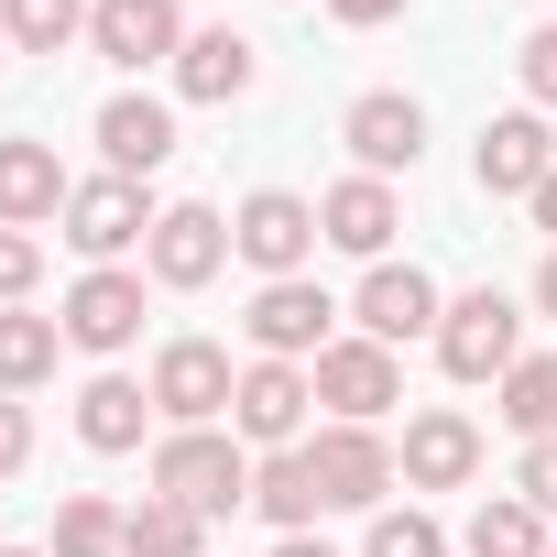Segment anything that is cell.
Returning <instances> with one entry per match:
<instances>
[{
    "label": "cell",
    "instance_id": "6da1fadb",
    "mask_svg": "<svg viewBox=\"0 0 557 557\" xmlns=\"http://www.w3.org/2000/svg\"><path fill=\"white\" fill-rule=\"evenodd\" d=\"M153 492H164V503H186L197 524H219V513H240V503H251V459H240L219 426H175V437L153 448Z\"/></svg>",
    "mask_w": 557,
    "mask_h": 557
},
{
    "label": "cell",
    "instance_id": "7a4b0ae2",
    "mask_svg": "<svg viewBox=\"0 0 557 557\" xmlns=\"http://www.w3.org/2000/svg\"><path fill=\"white\" fill-rule=\"evenodd\" d=\"M437 361H448V383H503V372L524 361V318H513V296H503V285L459 296V307L437 318Z\"/></svg>",
    "mask_w": 557,
    "mask_h": 557
},
{
    "label": "cell",
    "instance_id": "3957f363",
    "mask_svg": "<svg viewBox=\"0 0 557 557\" xmlns=\"http://www.w3.org/2000/svg\"><path fill=\"white\" fill-rule=\"evenodd\" d=\"M307 383H318L329 426H372V416H394V405H405V372H394V350H383V339H329Z\"/></svg>",
    "mask_w": 557,
    "mask_h": 557
},
{
    "label": "cell",
    "instance_id": "277c9868",
    "mask_svg": "<svg viewBox=\"0 0 557 557\" xmlns=\"http://www.w3.org/2000/svg\"><path fill=\"white\" fill-rule=\"evenodd\" d=\"M329 230H318V208L307 197H285V186H262V197H240V219H230V251L251 262V273H307V251H318Z\"/></svg>",
    "mask_w": 557,
    "mask_h": 557
},
{
    "label": "cell",
    "instance_id": "5b68a950",
    "mask_svg": "<svg viewBox=\"0 0 557 557\" xmlns=\"http://www.w3.org/2000/svg\"><path fill=\"white\" fill-rule=\"evenodd\" d=\"M307 470H318V503H329V513H372V503L394 492V448H383L372 426H318V437H307Z\"/></svg>",
    "mask_w": 557,
    "mask_h": 557
},
{
    "label": "cell",
    "instance_id": "8992f818",
    "mask_svg": "<svg viewBox=\"0 0 557 557\" xmlns=\"http://www.w3.org/2000/svg\"><path fill=\"white\" fill-rule=\"evenodd\" d=\"M230 394H240V372H230L219 339H164V361H153V416L208 426V416H230Z\"/></svg>",
    "mask_w": 557,
    "mask_h": 557
},
{
    "label": "cell",
    "instance_id": "52a82bcc",
    "mask_svg": "<svg viewBox=\"0 0 557 557\" xmlns=\"http://www.w3.org/2000/svg\"><path fill=\"white\" fill-rule=\"evenodd\" d=\"M251 350L262 361H307V350H329V329H339V307H329V285H307V273H285V285H262L251 296Z\"/></svg>",
    "mask_w": 557,
    "mask_h": 557
},
{
    "label": "cell",
    "instance_id": "ba28073f",
    "mask_svg": "<svg viewBox=\"0 0 557 557\" xmlns=\"http://www.w3.org/2000/svg\"><path fill=\"white\" fill-rule=\"evenodd\" d=\"M307 405H318V383H307L296 361H251L240 394H230V426H240L251 448H307Z\"/></svg>",
    "mask_w": 557,
    "mask_h": 557
},
{
    "label": "cell",
    "instance_id": "9c48e42d",
    "mask_svg": "<svg viewBox=\"0 0 557 557\" xmlns=\"http://www.w3.org/2000/svg\"><path fill=\"white\" fill-rule=\"evenodd\" d=\"M153 219H164V208H153L132 175H99V186H77V197H66V240H77L88 262H121L132 240H153Z\"/></svg>",
    "mask_w": 557,
    "mask_h": 557
},
{
    "label": "cell",
    "instance_id": "30bf717a",
    "mask_svg": "<svg viewBox=\"0 0 557 557\" xmlns=\"http://www.w3.org/2000/svg\"><path fill=\"white\" fill-rule=\"evenodd\" d=\"M88 45L110 66H175L186 55V23H175V0H88Z\"/></svg>",
    "mask_w": 557,
    "mask_h": 557
},
{
    "label": "cell",
    "instance_id": "8fae6325",
    "mask_svg": "<svg viewBox=\"0 0 557 557\" xmlns=\"http://www.w3.org/2000/svg\"><path fill=\"white\" fill-rule=\"evenodd\" d=\"M350 318H361V339L405 350V339H437V318H448V307H437V285H426L416 262H372V273H361V307H350Z\"/></svg>",
    "mask_w": 557,
    "mask_h": 557
},
{
    "label": "cell",
    "instance_id": "7c38bea8",
    "mask_svg": "<svg viewBox=\"0 0 557 557\" xmlns=\"http://www.w3.org/2000/svg\"><path fill=\"white\" fill-rule=\"evenodd\" d=\"M55 329H66L77 350H132V339H143V273H121V262L77 273V296H66Z\"/></svg>",
    "mask_w": 557,
    "mask_h": 557
},
{
    "label": "cell",
    "instance_id": "4fadbf2b",
    "mask_svg": "<svg viewBox=\"0 0 557 557\" xmlns=\"http://www.w3.org/2000/svg\"><path fill=\"white\" fill-rule=\"evenodd\" d=\"M470 175H481L492 197H535V186L557 175V143H546V121H535V110H513V121H481V153H470Z\"/></svg>",
    "mask_w": 557,
    "mask_h": 557
},
{
    "label": "cell",
    "instance_id": "5bb4252c",
    "mask_svg": "<svg viewBox=\"0 0 557 557\" xmlns=\"http://www.w3.org/2000/svg\"><path fill=\"white\" fill-rule=\"evenodd\" d=\"M143 251H153V285H208V273L230 262V219L219 208H164Z\"/></svg>",
    "mask_w": 557,
    "mask_h": 557
},
{
    "label": "cell",
    "instance_id": "9a60e30c",
    "mask_svg": "<svg viewBox=\"0 0 557 557\" xmlns=\"http://www.w3.org/2000/svg\"><path fill=\"white\" fill-rule=\"evenodd\" d=\"M350 153H361V175H394V164H416V153H426V110H416L405 88H372V99H350Z\"/></svg>",
    "mask_w": 557,
    "mask_h": 557
},
{
    "label": "cell",
    "instance_id": "2e32d148",
    "mask_svg": "<svg viewBox=\"0 0 557 557\" xmlns=\"http://www.w3.org/2000/svg\"><path fill=\"white\" fill-rule=\"evenodd\" d=\"M318 230H329L339 251L383 262V251H394V230H405V208H394V186H383V175H350V186H329V197H318Z\"/></svg>",
    "mask_w": 557,
    "mask_h": 557
},
{
    "label": "cell",
    "instance_id": "e0dca14e",
    "mask_svg": "<svg viewBox=\"0 0 557 557\" xmlns=\"http://www.w3.org/2000/svg\"><path fill=\"white\" fill-rule=\"evenodd\" d=\"M470 470H481V426L448 416V405H426V416L405 426V481H416V492H459Z\"/></svg>",
    "mask_w": 557,
    "mask_h": 557
},
{
    "label": "cell",
    "instance_id": "ac0fdd59",
    "mask_svg": "<svg viewBox=\"0 0 557 557\" xmlns=\"http://www.w3.org/2000/svg\"><path fill=\"white\" fill-rule=\"evenodd\" d=\"M99 153H110V175L143 186V175L175 153V110H164V99H110V110H99Z\"/></svg>",
    "mask_w": 557,
    "mask_h": 557
},
{
    "label": "cell",
    "instance_id": "d6986e66",
    "mask_svg": "<svg viewBox=\"0 0 557 557\" xmlns=\"http://www.w3.org/2000/svg\"><path fill=\"white\" fill-rule=\"evenodd\" d=\"M143 426H153V383H132V372H99V383L77 394V437H88L99 459L143 448Z\"/></svg>",
    "mask_w": 557,
    "mask_h": 557
},
{
    "label": "cell",
    "instance_id": "ffe728a7",
    "mask_svg": "<svg viewBox=\"0 0 557 557\" xmlns=\"http://www.w3.org/2000/svg\"><path fill=\"white\" fill-rule=\"evenodd\" d=\"M66 175L45 143H0V230H34V219H66Z\"/></svg>",
    "mask_w": 557,
    "mask_h": 557
},
{
    "label": "cell",
    "instance_id": "44dd1931",
    "mask_svg": "<svg viewBox=\"0 0 557 557\" xmlns=\"http://www.w3.org/2000/svg\"><path fill=\"white\" fill-rule=\"evenodd\" d=\"M175 88L186 99H251V45L230 34V23H208V34H186V55H175Z\"/></svg>",
    "mask_w": 557,
    "mask_h": 557
},
{
    "label": "cell",
    "instance_id": "7402d4cb",
    "mask_svg": "<svg viewBox=\"0 0 557 557\" xmlns=\"http://www.w3.org/2000/svg\"><path fill=\"white\" fill-rule=\"evenodd\" d=\"M251 503H262V524H285V535H307L329 503H318V470H307V448H273L262 470H251Z\"/></svg>",
    "mask_w": 557,
    "mask_h": 557
},
{
    "label": "cell",
    "instance_id": "603a6c76",
    "mask_svg": "<svg viewBox=\"0 0 557 557\" xmlns=\"http://www.w3.org/2000/svg\"><path fill=\"white\" fill-rule=\"evenodd\" d=\"M0 34H12V55H66L88 34V0H0Z\"/></svg>",
    "mask_w": 557,
    "mask_h": 557
},
{
    "label": "cell",
    "instance_id": "cb8c5ba5",
    "mask_svg": "<svg viewBox=\"0 0 557 557\" xmlns=\"http://www.w3.org/2000/svg\"><path fill=\"white\" fill-rule=\"evenodd\" d=\"M55 350H66V329L12 307V318H0V394H34V383L55 372Z\"/></svg>",
    "mask_w": 557,
    "mask_h": 557
},
{
    "label": "cell",
    "instance_id": "d4e9b609",
    "mask_svg": "<svg viewBox=\"0 0 557 557\" xmlns=\"http://www.w3.org/2000/svg\"><path fill=\"white\" fill-rule=\"evenodd\" d=\"M546 546H557V535H546V513H535L524 492H513V503H481V513H470V557H546Z\"/></svg>",
    "mask_w": 557,
    "mask_h": 557
},
{
    "label": "cell",
    "instance_id": "484cf974",
    "mask_svg": "<svg viewBox=\"0 0 557 557\" xmlns=\"http://www.w3.org/2000/svg\"><path fill=\"white\" fill-rule=\"evenodd\" d=\"M503 426L535 448V437H557V361H513L503 372Z\"/></svg>",
    "mask_w": 557,
    "mask_h": 557
},
{
    "label": "cell",
    "instance_id": "4316f807",
    "mask_svg": "<svg viewBox=\"0 0 557 557\" xmlns=\"http://www.w3.org/2000/svg\"><path fill=\"white\" fill-rule=\"evenodd\" d=\"M121 557H197V513L153 492L143 513H121Z\"/></svg>",
    "mask_w": 557,
    "mask_h": 557
},
{
    "label": "cell",
    "instance_id": "83f0119b",
    "mask_svg": "<svg viewBox=\"0 0 557 557\" xmlns=\"http://www.w3.org/2000/svg\"><path fill=\"white\" fill-rule=\"evenodd\" d=\"M55 557H121V513L99 492H66L55 503Z\"/></svg>",
    "mask_w": 557,
    "mask_h": 557
},
{
    "label": "cell",
    "instance_id": "f1b7e54d",
    "mask_svg": "<svg viewBox=\"0 0 557 557\" xmlns=\"http://www.w3.org/2000/svg\"><path fill=\"white\" fill-rule=\"evenodd\" d=\"M361 557H448V535L426 524V513H372V546Z\"/></svg>",
    "mask_w": 557,
    "mask_h": 557
},
{
    "label": "cell",
    "instance_id": "f546056e",
    "mask_svg": "<svg viewBox=\"0 0 557 557\" xmlns=\"http://www.w3.org/2000/svg\"><path fill=\"white\" fill-rule=\"evenodd\" d=\"M34 273H45V240H34V230H0V307L34 296Z\"/></svg>",
    "mask_w": 557,
    "mask_h": 557
},
{
    "label": "cell",
    "instance_id": "4dcf8cb0",
    "mask_svg": "<svg viewBox=\"0 0 557 557\" xmlns=\"http://www.w3.org/2000/svg\"><path fill=\"white\" fill-rule=\"evenodd\" d=\"M513 492H524L535 513H557V437H535V448H524V470H513Z\"/></svg>",
    "mask_w": 557,
    "mask_h": 557
},
{
    "label": "cell",
    "instance_id": "1f68e13d",
    "mask_svg": "<svg viewBox=\"0 0 557 557\" xmlns=\"http://www.w3.org/2000/svg\"><path fill=\"white\" fill-rule=\"evenodd\" d=\"M524 99H535V110H557V23L524 45Z\"/></svg>",
    "mask_w": 557,
    "mask_h": 557
},
{
    "label": "cell",
    "instance_id": "d6a6232c",
    "mask_svg": "<svg viewBox=\"0 0 557 557\" xmlns=\"http://www.w3.org/2000/svg\"><path fill=\"white\" fill-rule=\"evenodd\" d=\"M23 459H34V416H23V405H12V394H0V481H12V470H23Z\"/></svg>",
    "mask_w": 557,
    "mask_h": 557
},
{
    "label": "cell",
    "instance_id": "836d02e7",
    "mask_svg": "<svg viewBox=\"0 0 557 557\" xmlns=\"http://www.w3.org/2000/svg\"><path fill=\"white\" fill-rule=\"evenodd\" d=\"M329 12H339V23H361V34H372V23H394V12H405V0H329Z\"/></svg>",
    "mask_w": 557,
    "mask_h": 557
},
{
    "label": "cell",
    "instance_id": "e575fe53",
    "mask_svg": "<svg viewBox=\"0 0 557 557\" xmlns=\"http://www.w3.org/2000/svg\"><path fill=\"white\" fill-rule=\"evenodd\" d=\"M535 230H546V240H557V175H546V186H535Z\"/></svg>",
    "mask_w": 557,
    "mask_h": 557
},
{
    "label": "cell",
    "instance_id": "d590c367",
    "mask_svg": "<svg viewBox=\"0 0 557 557\" xmlns=\"http://www.w3.org/2000/svg\"><path fill=\"white\" fill-rule=\"evenodd\" d=\"M535 307H546V318H557V251H546V273H535Z\"/></svg>",
    "mask_w": 557,
    "mask_h": 557
},
{
    "label": "cell",
    "instance_id": "8d00e7d4",
    "mask_svg": "<svg viewBox=\"0 0 557 557\" xmlns=\"http://www.w3.org/2000/svg\"><path fill=\"white\" fill-rule=\"evenodd\" d=\"M273 557H339V546H318V535H285V546H273Z\"/></svg>",
    "mask_w": 557,
    "mask_h": 557
},
{
    "label": "cell",
    "instance_id": "74e56055",
    "mask_svg": "<svg viewBox=\"0 0 557 557\" xmlns=\"http://www.w3.org/2000/svg\"><path fill=\"white\" fill-rule=\"evenodd\" d=\"M0 557H34V546H0Z\"/></svg>",
    "mask_w": 557,
    "mask_h": 557
},
{
    "label": "cell",
    "instance_id": "f35d334b",
    "mask_svg": "<svg viewBox=\"0 0 557 557\" xmlns=\"http://www.w3.org/2000/svg\"><path fill=\"white\" fill-rule=\"evenodd\" d=\"M0 55H12V34H0Z\"/></svg>",
    "mask_w": 557,
    "mask_h": 557
},
{
    "label": "cell",
    "instance_id": "ab89813d",
    "mask_svg": "<svg viewBox=\"0 0 557 557\" xmlns=\"http://www.w3.org/2000/svg\"><path fill=\"white\" fill-rule=\"evenodd\" d=\"M546 557H557V546H546Z\"/></svg>",
    "mask_w": 557,
    "mask_h": 557
}]
</instances>
